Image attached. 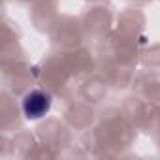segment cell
<instances>
[{
  "label": "cell",
  "mask_w": 160,
  "mask_h": 160,
  "mask_svg": "<svg viewBox=\"0 0 160 160\" xmlns=\"http://www.w3.org/2000/svg\"><path fill=\"white\" fill-rule=\"evenodd\" d=\"M51 104H53V100H51V96L47 92H43V91H30V92L25 94L21 108H23V113H25L27 119L36 121V119H42L43 115L49 113Z\"/></svg>",
  "instance_id": "cell-1"
}]
</instances>
